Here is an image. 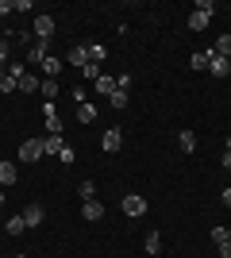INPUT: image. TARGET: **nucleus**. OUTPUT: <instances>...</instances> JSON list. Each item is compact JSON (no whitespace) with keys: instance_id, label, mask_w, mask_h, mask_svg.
Here are the masks:
<instances>
[{"instance_id":"obj_1","label":"nucleus","mask_w":231,"mask_h":258,"mask_svg":"<svg viewBox=\"0 0 231 258\" xmlns=\"http://www.w3.org/2000/svg\"><path fill=\"white\" fill-rule=\"evenodd\" d=\"M212 16H216V4L212 0H197V12L189 16V31H204Z\"/></svg>"},{"instance_id":"obj_2","label":"nucleus","mask_w":231,"mask_h":258,"mask_svg":"<svg viewBox=\"0 0 231 258\" xmlns=\"http://www.w3.org/2000/svg\"><path fill=\"white\" fill-rule=\"evenodd\" d=\"M123 216H131V220L146 216V197H139V193H127V197H123Z\"/></svg>"},{"instance_id":"obj_3","label":"nucleus","mask_w":231,"mask_h":258,"mask_svg":"<svg viewBox=\"0 0 231 258\" xmlns=\"http://www.w3.org/2000/svg\"><path fill=\"white\" fill-rule=\"evenodd\" d=\"M20 158L23 162H39L43 158V139H23L20 143Z\"/></svg>"},{"instance_id":"obj_4","label":"nucleus","mask_w":231,"mask_h":258,"mask_svg":"<svg viewBox=\"0 0 231 258\" xmlns=\"http://www.w3.org/2000/svg\"><path fill=\"white\" fill-rule=\"evenodd\" d=\"M46 54H50V43H39V39H35V43L27 46V66H43Z\"/></svg>"},{"instance_id":"obj_5","label":"nucleus","mask_w":231,"mask_h":258,"mask_svg":"<svg viewBox=\"0 0 231 258\" xmlns=\"http://www.w3.org/2000/svg\"><path fill=\"white\" fill-rule=\"evenodd\" d=\"M35 39H39V43H46V39H50V35H54V20H50V16H35Z\"/></svg>"},{"instance_id":"obj_6","label":"nucleus","mask_w":231,"mask_h":258,"mask_svg":"<svg viewBox=\"0 0 231 258\" xmlns=\"http://www.w3.org/2000/svg\"><path fill=\"white\" fill-rule=\"evenodd\" d=\"M100 147H104V151L108 154H116L123 147V131L120 127H112V131H104V139H100Z\"/></svg>"},{"instance_id":"obj_7","label":"nucleus","mask_w":231,"mask_h":258,"mask_svg":"<svg viewBox=\"0 0 231 258\" xmlns=\"http://www.w3.org/2000/svg\"><path fill=\"white\" fill-rule=\"evenodd\" d=\"M23 224H27V227H39V224H43V220H46V212H43V205H27V208H23Z\"/></svg>"},{"instance_id":"obj_8","label":"nucleus","mask_w":231,"mask_h":258,"mask_svg":"<svg viewBox=\"0 0 231 258\" xmlns=\"http://www.w3.org/2000/svg\"><path fill=\"white\" fill-rule=\"evenodd\" d=\"M66 62H69V66H81V70H85V66H89V43H85V46H81V43H77V46H69Z\"/></svg>"},{"instance_id":"obj_9","label":"nucleus","mask_w":231,"mask_h":258,"mask_svg":"<svg viewBox=\"0 0 231 258\" xmlns=\"http://www.w3.org/2000/svg\"><path fill=\"white\" fill-rule=\"evenodd\" d=\"M177 147H181V154H193L197 151V135L193 131H177Z\"/></svg>"},{"instance_id":"obj_10","label":"nucleus","mask_w":231,"mask_h":258,"mask_svg":"<svg viewBox=\"0 0 231 258\" xmlns=\"http://www.w3.org/2000/svg\"><path fill=\"white\" fill-rule=\"evenodd\" d=\"M16 177H20V170H16V162H4V158H0V185H12Z\"/></svg>"},{"instance_id":"obj_11","label":"nucleus","mask_w":231,"mask_h":258,"mask_svg":"<svg viewBox=\"0 0 231 258\" xmlns=\"http://www.w3.org/2000/svg\"><path fill=\"white\" fill-rule=\"evenodd\" d=\"M93 85H97V93H100V97H112V93H116V77H108V74H100L97 81H93Z\"/></svg>"},{"instance_id":"obj_12","label":"nucleus","mask_w":231,"mask_h":258,"mask_svg":"<svg viewBox=\"0 0 231 258\" xmlns=\"http://www.w3.org/2000/svg\"><path fill=\"white\" fill-rule=\"evenodd\" d=\"M39 70H43L46 77H54V81H58V74H62V58H54V54H46V62L39 66Z\"/></svg>"},{"instance_id":"obj_13","label":"nucleus","mask_w":231,"mask_h":258,"mask_svg":"<svg viewBox=\"0 0 231 258\" xmlns=\"http://www.w3.org/2000/svg\"><path fill=\"white\" fill-rule=\"evenodd\" d=\"M212 58H216V50H212V46H208V50L193 54V58H189V66H193V70H208V62H212Z\"/></svg>"},{"instance_id":"obj_14","label":"nucleus","mask_w":231,"mask_h":258,"mask_svg":"<svg viewBox=\"0 0 231 258\" xmlns=\"http://www.w3.org/2000/svg\"><path fill=\"white\" fill-rule=\"evenodd\" d=\"M81 212H85V220H100V216H104V205L93 197V201H85V205H81Z\"/></svg>"},{"instance_id":"obj_15","label":"nucleus","mask_w":231,"mask_h":258,"mask_svg":"<svg viewBox=\"0 0 231 258\" xmlns=\"http://www.w3.org/2000/svg\"><path fill=\"white\" fill-rule=\"evenodd\" d=\"M208 70H212V77H227V74H231L227 58H220V54H216V58H212V62H208Z\"/></svg>"},{"instance_id":"obj_16","label":"nucleus","mask_w":231,"mask_h":258,"mask_svg":"<svg viewBox=\"0 0 231 258\" xmlns=\"http://www.w3.org/2000/svg\"><path fill=\"white\" fill-rule=\"evenodd\" d=\"M62 147H66L62 135H46V139H43V154H62Z\"/></svg>"},{"instance_id":"obj_17","label":"nucleus","mask_w":231,"mask_h":258,"mask_svg":"<svg viewBox=\"0 0 231 258\" xmlns=\"http://www.w3.org/2000/svg\"><path fill=\"white\" fill-rule=\"evenodd\" d=\"M77 119H81V123H93V119H97V108L89 104V100H81V104H77Z\"/></svg>"},{"instance_id":"obj_18","label":"nucleus","mask_w":231,"mask_h":258,"mask_svg":"<svg viewBox=\"0 0 231 258\" xmlns=\"http://www.w3.org/2000/svg\"><path fill=\"white\" fill-rule=\"evenodd\" d=\"M39 85H43V77H35V74H23L20 77V89H23V93H39Z\"/></svg>"},{"instance_id":"obj_19","label":"nucleus","mask_w":231,"mask_h":258,"mask_svg":"<svg viewBox=\"0 0 231 258\" xmlns=\"http://www.w3.org/2000/svg\"><path fill=\"white\" fill-rule=\"evenodd\" d=\"M143 247H146V254H158V250H162V235H158V231H146Z\"/></svg>"},{"instance_id":"obj_20","label":"nucleus","mask_w":231,"mask_h":258,"mask_svg":"<svg viewBox=\"0 0 231 258\" xmlns=\"http://www.w3.org/2000/svg\"><path fill=\"white\" fill-rule=\"evenodd\" d=\"M23 216H12V220H4V231H8V235H23Z\"/></svg>"},{"instance_id":"obj_21","label":"nucleus","mask_w":231,"mask_h":258,"mask_svg":"<svg viewBox=\"0 0 231 258\" xmlns=\"http://www.w3.org/2000/svg\"><path fill=\"white\" fill-rule=\"evenodd\" d=\"M39 93H43L46 100H54V97H58V81H54V77H43V85H39Z\"/></svg>"},{"instance_id":"obj_22","label":"nucleus","mask_w":231,"mask_h":258,"mask_svg":"<svg viewBox=\"0 0 231 258\" xmlns=\"http://www.w3.org/2000/svg\"><path fill=\"white\" fill-rule=\"evenodd\" d=\"M212 50L220 54V58H231V35H220V39H216V46H212Z\"/></svg>"},{"instance_id":"obj_23","label":"nucleus","mask_w":231,"mask_h":258,"mask_svg":"<svg viewBox=\"0 0 231 258\" xmlns=\"http://www.w3.org/2000/svg\"><path fill=\"white\" fill-rule=\"evenodd\" d=\"M104 54H108V50H104V46H100V43H89V62H104Z\"/></svg>"},{"instance_id":"obj_24","label":"nucleus","mask_w":231,"mask_h":258,"mask_svg":"<svg viewBox=\"0 0 231 258\" xmlns=\"http://www.w3.org/2000/svg\"><path fill=\"white\" fill-rule=\"evenodd\" d=\"M112 108H127V104H131V97H127V93H123V89H116V93H112Z\"/></svg>"},{"instance_id":"obj_25","label":"nucleus","mask_w":231,"mask_h":258,"mask_svg":"<svg viewBox=\"0 0 231 258\" xmlns=\"http://www.w3.org/2000/svg\"><path fill=\"white\" fill-rule=\"evenodd\" d=\"M16 89H20V81H16L12 74H4V77H0V93H16Z\"/></svg>"},{"instance_id":"obj_26","label":"nucleus","mask_w":231,"mask_h":258,"mask_svg":"<svg viewBox=\"0 0 231 258\" xmlns=\"http://www.w3.org/2000/svg\"><path fill=\"white\" fill-rule=\"evenodd\" d=\"M77 193L85 197V201H93V197H97V181H89V177H85V181H81V189H77Z\"/></svg>"},{"instance_id":"obj_27","label":"nucleus","mask_w":231,"mask_h":258,"mask_svg":"<svg viewBox=\"0 0 231 258\" xmlns=\"http://www.w3.org/2000/svg\"><path fill=\"white\" fill-rule=\"evenodd\" d=\"M8 58H12V43H8V39H0V66H8Z\"/></svg>"},{"instance_id":"obj_28","label":"nucleus","mask_w":231,"mask_h":258,"mask_svg":"<svg viewBox=\"0 0 231 258\" xmlns=\"http://www.w3.org/2000/svg\"><path fill=\"white\" fill-rule=\"evenodd\" d=\"M116 89H123V93H127V89H131V74H116Z\"/></svg>"},{"instance_id":"obj_29","label":"nucleus","mask_w":231,"mask_h":258,"mask_svg":"<svg viewBox=\"0 0 231 258\" xmlns=\"http://www.w3.org/2000/svg\"><path fill=\"white\" fill-rule=\"evenodd\" d=\"M85 77H89V81H97V77H100V66L89 62V66H85Z\"/></svg>"},{"instance_id":"obj_30","label":"nucleus","mask_w":231,"mask_h":258,"mask_svg":"<svg viewBox=\"0 0 231 258\" xmlns=\"http://www.w3.org/2000/svg\"><path fill=\"white\" fill-rule=\"evenodd\" d=\"M227 239V227H212V243H223Z\"/></svg>"},{"instance_id":"obj_31","label":"nucleus","mask_w":231,"mask_h":258,"mask_svg":"<svg viewBox=\"0 0 231 258\" xmlns=\"http://www.w3.org/2000/svg\"><path fill=\"white\" fill-rule=\"evenodd\" d=\"M220 247V258H231V243H216Z\"/></svg>"},{"instance_id":"obj_32","label":"nucleus","mask_w":231,"mask_h":258,"mask_svg":"<svg viewBox=\"0 0 231 258\" xmlns=\"http://www.w3.org/2000/svg\"><path fill=\"white\" fill-rule=\"evenodd\" d=\"M8 12H16V8H12V0H0V16H8Z\"/></svg>"},{"instance_id":"obj_33","label":"nucleus","mask_w":231,"mask_h":258,"mask_svg":"<svg viewBox=\"0 0 231 258\" xmlns=\"http://www.w3.org/2000/svg\"><path fill=\"white\" fill-rule=\"evenodd\" d=\"M220 166H223V170H231V151H223V158H220Z\"/></svg>"},{"instance_id":"obj_34","label":"nucleus","mask_w":231,"mask_h":258,"mask_svg":"<svg viewBox=\"0 0 231 258\" xmlns=\"http://www.w3.org/2000/svg\"><path fill=\"white\" fill-rule=\"evenodd\" d=\"M220 201H223V205L231 208V189H223V193H220Z\"/></svg>"},{"instance_id":"obj_35","label":"nucleus","mask_w":231,"mask_h":258,"mask_svg":"<svg viewBox=\"0 0 231 258\" xmlns=\"http://www.w3.org/2000/svg\"><path fill=\"white\" fill-rule=\"evenodd\" d=\"M4 201H8V197H4V189H0V208H4Z\"/></svg>"},{"instance_id":"obj_36","label":"nucleus","mask_w":231,"mask_h":258,"mask_svg":"<svg viewBox=\"0 0 231 258\" xmlns=\"http://www.w3.org/2000/svg\"><path fill=\"white\" fill-rule=\"evenodd\" d=\"M4 74H8V66H0V77H4Z\"/></svg>"},{"instance_id":"obj_37","label":"nucleus","mask_w":231,"mask_h":258,"mask_svg":"<svg viewBox=\"0 0 231 258\" xmlns=\"http://www.w3.org/2000/svg\"><path fill=\"white\" fill-rule=\"evenodd\" d=\"M223 243H231V227H227V239H223Z\"/></svg>"},{"instance_id":"obj_38","label":"nucleus","mask_w":231,"mask_h":258,"mask_svg":"<svg viewBox=\"0 0 231 258\" xmlns=\"http://www.w3.org/2000/svg\"><path fill=\"white\" fill-rule=\"evenodd\" d=\"M227 151H231V135H227Z\"/></svg>"},{"instance_id":"obj_39","label":"nucleus","mask_w":231,"mask_h":258,"mask_svg":"<svg viewBox=\"0 0 231 258\" xmlns=\"http://www.w3.org/2000/svg\"><path fill=\"white\" fill-rule=\"evenodd\" d=\"M12 258H23V254H12Z\"/></svg>"},{"instance_id":"obj_40","label":"nucleus","mask_w":231,"mask_h":258,"mask_svg":"<svg viewBox=\"0 0 231 258\" xmlns=\"http://www.w3.org/2000/svg\"><path fill=\"white\" fill-rule=\"evenodd\" d=\"M227 66H231V58H227Z\"/></svg>"},{"instance_id":"obj_41","label":"nucleus","mask_w":231,"mask_h":258,"mask_svg":"<svg viewBox=\"0 0 231 258\" xmlns=\"http://www.w3.org/2000/svg\"><path fill=\"white\" fill-rule=\"evenodd\" d=\"M0 227H4V224H0Z\"/></svg>"}]
</instances>
